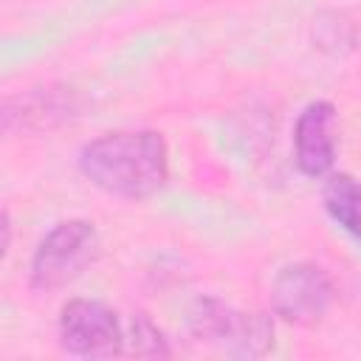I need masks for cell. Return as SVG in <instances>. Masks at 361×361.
I'll use <instances>...</instances> for the list:
<instances>
[{
    "label": "cell",
    "instance_id": "cell-7",
    "mask_svg": "<svg viewBox=\"0 0 361 361\" xmlns=\"http://www.w3.org/2000/svg\"><path fill=\"white\" fill-rule=\"evenodd\" d=\"M336 121L338 110L327 99L302 107L293 121V161L307 178H327L336 166Z\"/></svg>",
    "mask_w": 361,
    "mask_h": 361
},
{
    "label": "cell",
    "instance_id": "cell-1",
    "mask_svg": "<svg viewBox=\"0 0 361 361\" xmlns=\"http://www.w3.org/2000/svg\"><path fill=\"white\" fill-rule=\"evenodd\" d=\"M76 166L96 189L121 200H147L169 180V147L158 130H110L82 144Z\"/></svg>",
    "mask_w": 361,
    "mask_h": 361
},
{
    "label": "cell",
    "instance_id": "cell-9",
    "mask_svg": "<svg viewBox=\"0 0 361 361\" xmlns=\"http://www.w3.org/2000/svg\"><path fill=\"white\" fill-rule=\"evenodd\" d=\"M127 353L130 355H141V358H166L169 347L164 333L149 322L147 313H133L130 327H127Z\"/></svg>",
    "mask_w": 361,
    "mask_h": 361
},
{
    "label": "cell",
    "instance_id": "cell-2",
    "mask_svg": "<svg viewBox=\"0 0 361 361\" xmlns=\"http://www.w3.org/2000/svg\"><path fill=\"white\" fill-rule=\"evenodd\" d=\"M102 257L99 228L85 217L59 220L37 243L28 265V285L34 293H54L76 282Z\"/></svg>",
    "mask_w": 361,
    "mask_h": 361
},
{
    "label": "cell",
    "instance_id": "cell-5",
    "mask_svg": "<svg viewBox=\"0 0 361 361\" xmlns=\"http://www.w3.org/2000/svg\"><path fill=\"white\" fill-rule=\"evenodd\" d=\"M336 299L330 274L316 262L282 265L271 282V310L288 324L310 327L324 319Z\"/></svg>",
    "mask_w": 361,
    "mask_h": 361
},
{
    "label": "cell",
    "instance_id": "cell-8",
    "mask_svg": "<svg viewBox=\"0 0 361 361\" xmlns=\"http://www.w3.org/2000/svg\"><path fill=\"white\" fill-rule=\"evenodd\" d=\"M322 206L327 217L361 243V180L347 172H330L322 183Z\"/></svg>",
    "mask_w": 361,
    "mask_h": 361
},
{
    "label": "cell",
    "instance_id": "cell-10",
    "mask_svg": "<svg viewBox=\"0 0 361 361\" xmlns=\"http://www.w3.org/2000/svg\"><path fill=\"white\" fill-rule=\"evenodd\" d=\"M0 231H3V243H0V257H6V254H8V248H11V214H8V209H3Z\"/></svg>",
    "mask_w": 361,
    "mask_h": 361
},
{
    "label": "cell",
    "instance_id": "cell-6",
    "mask_svg": "<svg viewBox=\"0 0 361 361\" xmlns=\"http://www.w3.org/2000/svg\"><path fill=\"white\" fill-rule=\"evenodd\" d=\"M79 113V99L71 87L65 85H42V87H28L23 93H11L3 99L0 110V124L3 133H39V130H54L73 118Z\"/></svg>",
    "mask_w": 361,
    "mask_h": 361
},
{
    "label": "cell",
    "instance_id": "cell-3",
    "mask_svg": "<svg viewBox=\"0 0 361 361\" xmlns=\"http://www.w3.org/2000/svg\"><path fill=\"white\" fill-rule=\"evenodd\" d=\"M189 333L231 358H259L274 347V319L240 310L217 296H200L189 310Z\"/></svg>",
    "mask_w": 361,
    "mask_h": 361
},
{
    "label": "cell",
    "instance_id": "cell-4",
    "mask_svg": "<svg viewBox=\"0 0 361 361\" xmlns=\"http://www.w3.org/2000/svg\"><path fill=\"white\" fill-rule=\"evenodd\" d=\"M59 347L73 358H113L127 353V330L110 305L79 296L62 305Z\"/></svg>",
    "mask_w": 361,
    "mask_h": 361
}]
</instances>
